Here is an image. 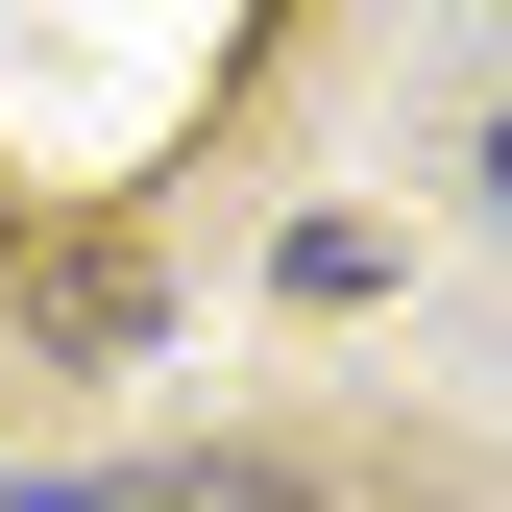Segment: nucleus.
Segmentation results:
<instances>
[{"mask_svg": "<svg viewBox=\"0 0 512 512\" xmlns=\"http://www.w3.org/2000/svg\"><path fill=\"white\" fill-rule=\"evenodd\" d=\"M488 196H512V122H488Z\"/></svg>", "mask_w": 512, "mask_h": 512, "instance_id": "nucleus-2", "label": "nucleus"}, {"mask_svg": "<svg viewBox=\"0 0 512 512\" xmlns=\"http://www.w3.org/2000/svg\"><path fill=\"white\" fill-rule=\"evenodd\" d=\"M98 512H293L269 464H147V488H98Z\"/></svg>", "mask_w": 512, "mask_h": 512, "instance_id": "nucleus-1", "label": "nucleus"}]
</instances>
